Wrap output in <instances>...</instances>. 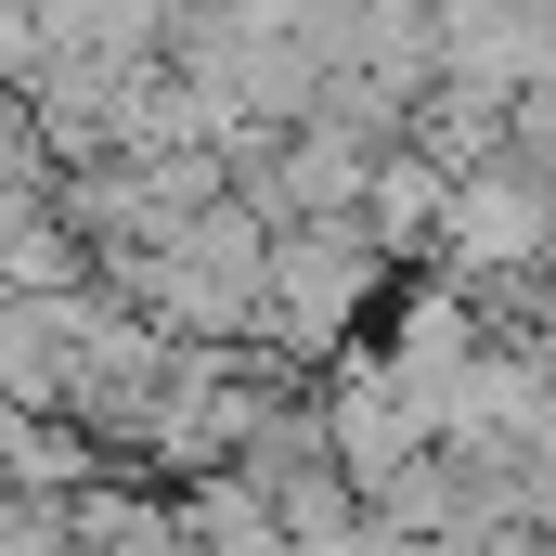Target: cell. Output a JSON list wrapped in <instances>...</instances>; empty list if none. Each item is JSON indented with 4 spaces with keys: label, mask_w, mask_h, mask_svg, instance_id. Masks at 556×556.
<instances>
[{
    "label": "cell",
    "mask_w": 556,
    "mask_h": 556,
    "mask_svg": "<svg viewBox=\"0 0 556 556\" xmlns=\"http://www.w3.org/2000/svg\"><path fill=\"white\" fill-rule=\"evenodd\" d=\"M440 247L466 260V273H531L556 260V194L505 155V168H479V181H453V220H440Z\"/></svg>",
    "instance_id": "6da1fadb"
},
{
    "label": "cell",
    "mask_w": 556,
    "mask_h": 556,
    "mask_svg": "<svg viewBox=\"0 0 556 556\" xmlns=\"http://www.w3.org/2000/svg\"><path fill=\"white\" fill-rule=\"evenodd\" d=\"M363 285H376V233H273V298H260V311L311 324V337H337Z\"/></svg>",
    "instance_id": "7a4b0ae2"
}]
</instances>
